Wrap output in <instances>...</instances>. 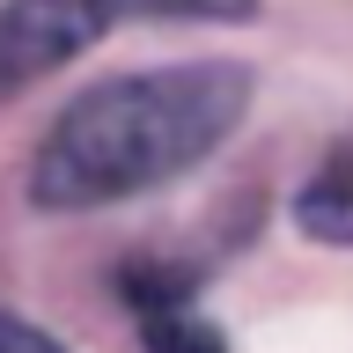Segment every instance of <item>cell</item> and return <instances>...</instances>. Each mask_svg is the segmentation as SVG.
<instances>
[{"instance_id": "6da1fadb", "label": "cell", "mask_w": 353, "mask_h": 353, "mask_svg": "<svg viewBox=\"0 0 353 353\" xmlns=\"http://www.w3.org/2000/svg\"><path fill=\"white\" fill-rule=\"evenodd\" d=\"M243 59H176L81 88L30 154V206L96 214L199 170L250 110Z\"/></svg>"}, {"instance_id": "277c9868", "label": "cell", "mask_w": 353, "mask_h": 353, "mask_svg": "<svg viewBox=\"0 0 353 353\" xmlns=\"http://www.w3.org/2000/svg\"><path fill=\"white\" fill-rule=\"evenodd\" d=\"M294 228L324 250H353V132L331 140L309 184L294 192Z\"/></svg>"}, {"instance_id": "3957f363", "label": "cell", "mask_w": 353, "mask_h": 353, "mask_svg": "<svg viewBox=\"0 0 353 353\" xmlns=\"http://www.w3.org/2000/svg\"><path fill=\"white\" fill-rule=\"evenodd\" d=\"M118 302L140 324V346L148 353H228V331L199 309V272L176 258H140L118 265Z\"/></svg>"}, {"instance_id": "8992f818", "label": "cell", "mask_w": 353, "mask_h": 353, "mask_svg": "<svg viewBox=\"0 0 353 353\" xmlns=\"http://www.w3.org/2000/svg\"><path fill=\"white\" fill-rule=\"evenodd\" d=\"M0 353H66L52 331H37L30 316H15V309H0Z\"/></svg>"}, {"instance_id": "5b68a950", "label": "cell", "mask_w": 353, "mask_h": 353, "mask_svg": "<svg viewBox=\"0 0 353 353\" xmlns=\"http://www.w3.org/2000/svg\"><path fill=\"white\" fill-rule=\"evenodd\" d=\"M132 22H258V0H118Z\"/></svg>"}, {"instance_id": "7a4b0ae2", "label": "cell", "mask_w": 353, "mask_h": 353, "mask_svg": "<svg viewBox=\"0 0 353 353\" xmlns=\"http://www.w3.org/2000/svg\"><path fill=\"white\" fill-rule=\"evenodd\" d=\"M118 15V0H0V103L81 59Z\"/></svg>"}]
</instances>
